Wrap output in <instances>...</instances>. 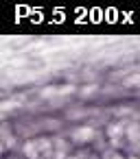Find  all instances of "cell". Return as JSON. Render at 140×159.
<instances>
[{
    "label": "cell",
    "mask_w": 140,
    "mask_h": 159,
    "mask_svg": "<svg viewBox=\"0 0 140 159\" xmlns=\"http://www.w3.org/2000/svg\"><path fill=\"white\" fill-rule=\"evenodd\" d=\"M75 137H77V139H79V137H83V139H85V137H92V131H90V129H81V131L75 133ZM79 142H81V139H79Z\"/></svg>",
    "instance_id": "obj_1"
}]
</instances>
